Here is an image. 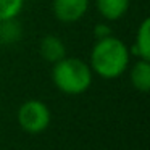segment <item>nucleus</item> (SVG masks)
<instances>
[{"label":"nucleus","mask_w":150,"mask_h":150,"mask_svg":"<svg viewBox=\"0 0 150 150\" xmlns=\"http://www.w3.org/2000/svg\"><path fill=\"white\" fill-rule=\"evenodd\" d=\"M92 69L87 62L78 57H63L52 68V81L60 92L79 95L92 84Z\"/></svg>","instance_id":"obj_2"},{"label":"nucleus","mask_w":150,"mask_h":150,"mask_svg":"<svg viewBox=\"0 0 150 150\" xmlns=\"http://www.w3.org/2000/svg\"><path fill=\"white\" fill-rule=\"evenodd\" d=\"M39 52L45 62L49 63H57L58 60H62L63 57H66V47L60 37L57 36H45L40 40Z\"/></svg>","instance_id":"obj_7"},{"label":"nucleus","mask_w":150,"mask_h":150,"mask_svg":"<svg viewBox=\"0 0 150 150\" xmlns=\"http://www.w3.org/2000/svg\"><path fill=\"white\" fill-rule=\"evenodd\" d=\"M131 52L129 47L113 34L95 40L91 50L89 66L92 73L103 79H116L129 66Z\"/></svg>","instance_id":"obj_1"},{"label":"nucleus","mask_w":150,"mask_h":150,"mask_svg":"<svg viewBox=\"0 0 150 150\" xmlns=\"http://www.w3.org/2000/svg\"><path fill=\"white\" fill-rule=\"evenodd\" d=\"M108 36H111V28L108 26L107 23L95 24V28H94V37H95V40L103 39V37H108Z\"/></svg>","instance_id":"obj_11"},{"label":"nucleus","mask_w":150,"mask_h":150,"mask_svg":"<svg viewBox=\"0 0 150 150\" xmlns=\"http://www.w3.org/2000/svg\"><path fill=\"white\" fill-rule=\"evenodd\" d=\"M131 84L139 92H149L150 91V62L149 60H139L131 66L129 71Z\"/></svg>","instance_id":"obj_8"},{"label":"nucleus","mask_w":150,"mask_h":150,"mask_svg":"<svg viewBox=\"0 0 150 150\" xmlns=\"http://www.w3.org/2000/svg\"><path fill=\"white\" fill-rule=\"evenodd\" d=\"M24 0H0V21L11 20L23 10Z\"/></svg>","instance_id":"obj_10"},{"label":"nucleus","mask_w":150,"mask_h":150,"mask_svg":"<svg viewBox=\"0 0 150 150\" xmlns=\"http://www.w3.org/2000/svg\"><path fill=\"white\" fill-rule=\"evenodd\" d=\"M131 0H95L98 15L107 21H118L127 13Z\"/></svg>","instance_id":"obj_6"},{"label":"nucleus","mask_w":150,"mask_h":150,"mask_svg":"<svg viewBox=\"0 0 150 150\" xmlns=\"http://www.w3.org/2000/svg\"><path fill=\"white\" fill-rule=\"evenodd\" d=\"M18 123L29 134H39L50 124V110L40 100H28L18 110Z\"/></svg>","instance_id":"obj_3"},{"label":"nucleus","mask_w":150,"mask_h":150,"mask_svg":"<svg viewBox=\"0 0 150 150\" xmlns=\"http://www.w3.org/2000/svg\"><path fill=\"white\" fill-rule=\"evenodd\" d=\"M91 0H53L52 11L60 23H78L87 13Z\"/></svg>","instance_id":"obj_4"},{"label":"nucleus","mask_w":150,"mask_h":150,"mask_svg":"<svg viewBox=\"0 0 150 150\" xmlns=\"http://www.w3.org/2000/svg\"><path fill=\"white\" fill-rule=\"evenodd\" d=\"M131 55L139 60H149L150 62V20H145L137 28L136 37H134L132 47L129 49Z\"/></svg>","instance_id":"obj_5"},{"label":"nucleus","mask_w":150,"mask_h":150,"mask_svg":"<svg viewBox=\"0 0 150 150\" xmlns=\"http://www.w3.org/2000/svg\"><path fill=\"white\" fill-rule=\"evenodd\" d=\"M23 36L20 23L16 18L0 21V42L2 44H16Z\"/></svg>","instance_id":"obj_9"}]
</instances>
